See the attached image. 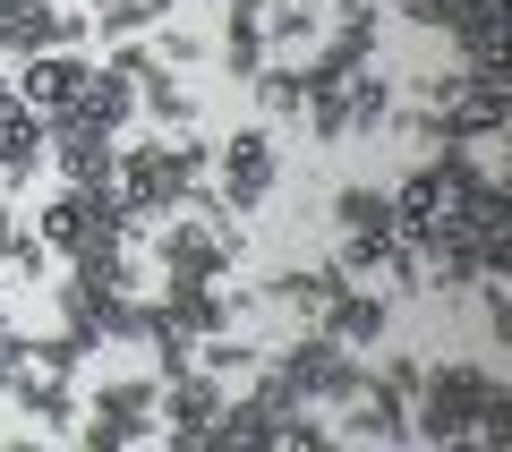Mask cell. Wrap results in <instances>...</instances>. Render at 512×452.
Here are the masks:
<instances>
[{
  "label": "cell",
  "mask_w": 512,
  "mask_h": 452,
  "mask_svg": "<svg viewBox=\"0 0 512 452\" xmlns=\"http://www.w3.org/2000/svg\"><path fill=\"white\" fill-rule=\"evenodd\" d=\"M274 180H282L274 128H231V137L214 145V197L231 205V214H256V205L274 197Z\"/></svg>",
  "instance_id": "obj_4"
},
{
  "label": "cell",
  "mask_w": 512,
  "mask_h": 452,
  "mask_svg": "<svg viewBox=\"0 0 512 452\" xmlns=\"http://www.w3.org/2000/svg\"><path fill=\"white\" fill-rule=\"evenodd\" d=\"M256 111H274V120H299V60H265V69L248 77Z\"/></svg>",
  "instance_id": "obj_19"
},
{
  "label": "cell",
  "mask_w": 512,
  "mask_h": 452,
  "mask_svg": "<svg viewBox=\"0 0 512 452\" xmlns=\"http://www.w3.org/2000/svg\"><path fill=\"white\" fill-rule=\"evenodd\" d=\"M0 86H9V60H0Z\"/></svg>",
  "instance_id": "obj_23"
},
{
  "label": "cell",
  "mask_w": 512,
  "mask_h": 452,
  "mask_svg": "<svg viewBox=\"0 0 512 452\" xmlns=\"http://www.w3.org/2000/svg\"><path fill=\"white\" fill-rule=\"evenodd\" d=\"M18 197H26V188L9 180V171H0V231H9V222H18Z\"/></svg>",
  "instance_id": "obj_22"
},
{
  "label": "cell",
  "mask_w": 512,
  "mask_h": 452,
  "mask_svg": "<svg viewBox=\"0 0 512 452\" xmlns=\"http://www.w3.org/2000/svg\"><path fill=\"white\" fill-rule=\"evenodd\" d=\"M419 350H384V359L376 367H367V384H376V393H393V401H410V393H419Z\"/></svg>",
  "instance_id": "obj_20"
},
{
  "label": "cell",
  "mask_w": 512,
  "mask_h": 452,
  "mask_svg": "<svg viewBox=\"0 0 512 452\" xmlns=\"http://www.w3.org/2000/svg\"><path fill=\"white\" fill-rule=\"evenodd\" d=\"M0 171H9L18 188L43 171V111L18 103V86H0Z\"/></svg>",
  "instance_id": "obj_11"
},
{
  "label": "cell",
  "mask_w": 512,
  "mask_h": 452,
  "mask_svg": "<svg viewBox=\"0 0 512 452\" xmlns=\"http://www.w3.org/2000/svg\"><path fill=\"white\" fill-rule=\"evenodd\" d=\"M393 111H402V77H384L376 60L342 77V145H376V137H393Z\"/></svg>",
  "instance_id": "obj_8"
},
{
  "label": "cell",
  "mask_w": 512,
  "mask_h": 452,
  "mask_svg": "<svg viewBox=\"0 0 512 452\" xmlns=\"http://www.w3.org/2000/svg\"><path fill=\"white\" fill-rule=\"evenodd\" d=\"M197 367H205L214 384H248L256 367H265V350H256L239 325H222V333H197Z\"/></svg>",
  "instance_id": "obj_15"
},
{
  "label": "cell",
  "mask_w": 512,
  "mask_h": 452,
  "mask_svg": "<svg viewBox=\"0 0 512 452\" xmlns=\"http://www.w3.org/2000/svg\"><path fill=\"white\" fill-rule=\"evenodd\" d=\"M265 359H274L282 384H291L299 401H316V410H342V401L367 384V359H359V350H342L333 333H316V325H299V342L265 350Z\"/></svg>",
  "instance_id": "obj_3"
},
{
  "label": "cell",
  "mask_w": 512,
  "mask_h": 452,
  "mask_svg": "<svg viewBox=\"0 0 512 452\" xmlns=\"http://www.w3.org/2000/svg\"><path fill=\"white\" fill-rule=\"evenodd\" d=\"M222 393L231 384H214L205 367H180V376H154V418H163L171 444H205V427H214Z\"/></svg>",
  "instance_id": "obj_6"
},
{
  "label": "cell",
  "mask_w": 512,
  "mask_h": 452,
  "mask_svg": "<svg viewBox=\"0 0 512 452\" xmlns=\"http://www.w3.org/2000/svg\"><path fill=\"white\" fill-rule=\"evenodd\" d=\"M333 231H376V239H393V197H384L376 180H342V188H333Z\"/></svg>",
  "instance_id": "obj_17"
},
{
  "label": "cell",
  "mask_w": 512,
  "mask_h": 452,
  "mask_svg": "<svg viewBox=\"0 0 512 452\" xmlns=\"http://www.w3.org/2000/svg\"><path fill=\"white\" fill-rule=\"evenodd\" d=\"M154 60H163V69H197V60H205V43L197 35H188V26H154Z\"/></svg>",
  "instance_id": "obj_21"
},
{
  "label": "cell",
  "mask_w": 512,
  "mask_h": 452,
  "mask_svg": "<svg viewBox=\"0 0 512 452\" xmlns=\"http://www.w3.org/2000/svg\"><path fill=\"white\" fill-rule=\"evenodd\" d=\"M384 197H393V239H427L436 222H461V205H453V188H444V163H436V154H419V163L384 188Z\"/></svg>",
  "instance_id": "obj_7"
},
{
  "label": "cell",
  "mask_w": 512,
  "mask_h": 452,
  "mask_svg": "<svg viewBox=\"0 0 512 452\" xmlns=\"http://www.w3.org/2000/svg\"><path fill=\"white\" fill-rule=\"evenodd\" d=\"M137 120H154L171 137V128H197V94H188V69H163L154 60L146 77H137Z\"/></svg>",
  "instance_id": "obj_13"
},
{
  "label": "cell",
  "mask_w": 512,
  "mask_h": 452,
  "mask_svg": "<svg viewBox=\"0 0 512 452\" xmlns=\"http://www.w3.org/2000/svg\"><path fill=\"white\" fill-rule=\"evenodd\" d=\"M77 77H86V52H26V60H9V86H18V103H35L43 120H52V111H69Z\"/></svg>",
  "instance_id": "obj_9"
},
{
  "label": "cell",
  "mask_w": 512,
  "mask_h": 452,
  "mask_svg": "<svg viewBox=\"0 0 512 452\" xmlns=\"http://www.w3.org/2000/svg\"><path fill=\"white\" fill-rule=\"evenodd\" d=\"M77 444L86 452H128V444H163V418H154V376H103L77 401Z\"/></svg>",
  "instance_id": "obj_2"
},
{
  "label": "cell",
  "mask_w": 512,
  "mask_h": 452,
  "mask_svg": "<svg viewBox=\"0 0 512 452\" xmlns=\"http://www.w3.org/2000/svg\"><path fill=\"white\" fill-rule=\"evenodd\" d=\"M393 316H402V299H393L384 282H342L325 299V316H316V333H333L342 350H359V359H367V350L393 333Z\"/></svg>",
  "instance_id": "obj_5"
},
{
  "label": "cell",
  "mask_w": 512,
  "mask_h": 452,
  "mask_svg": "<svg viewBox=\"0 0 512 452\" xmlns=\"http://www.w3.org/2000/svg\"><path fill=\"white\" fill-rule=\"evenodd\" d=\"M171 9L180 0H86V18H94V35H154V26H171Z\"/></svg>",
  "instance_id": "obj_18"
},
{
  "label": "cell",
  "mask_w": 512,
  "mask_h": 452,
  "mask_svg": "<svg viewBox=\"0 0 512 452\" xmlns=\"http://www.w3.org/2000/svg\"><path fill=\"white\" fill-rule=\"evenodd\" d=\"M265 18H248V9H222V77H231V86H248L256 69H265Z\"/></svg>",
  "instance_id": "obj_16"
},
{
  "label": "cell",
  "mask_w": 512,
  "mask_h": 452,
  "mask_svg": "<svg viewBox=\"0 0 512 452\" xmlns=\"http://www.w3.org/2000/svg\"><path fill=\"white\" fill-rule=\"evenodd\" d=\"M69 111H77L86 128H103V137H120V128L137 120V77H120V69H103V60H86V77H77Z\"/></svg>",
  "instance_id": "obj_10"
},
{
  "label": "cell",
  "mask_w": 512,
  "mask_h": 452,
  "mask_svg": "<svg viewBox=\"0 0 512 452\" xmlns=\"http://www.w3.org/2000/svg\"><path fill=\"white\" fill-rule=\"evenodd\" d=\"M495 384L504 376L487 359H427L419 393H410V444H470V418Z\"/></svg>",
  "instance_id": "obj_1"
},
{
  "label": "cell",
  "mask_w": 512,
  "mask_h": 452,
  "mask_svg": "<svg viewBox=\"0 0 512 452\" xmlns=\"http://www.w3.org/2000/svg\"><path fill=\"white\" fill-rule=\"evenodd\" d=\"M9 401H18V418H35L43 435L77 427V384H60V376H9Z\"/></svg>",
  "instance_id": "obj_14"
},
{
  "label": "cell",
  "mask_w": 512,
  "mask_h": 452,
  "mask_svg": "<svg viewBox=\"0 0 512 452\" xmlns=\"http://www.w3.org/2000/svg\"><path fill=\"white\" fill-rule=\"evenodd\" d=\"M333 290H342V273L325 265V256H316V265H282L274 282H265V308H291L299 325H316V316H325V299Z\"/></svg>",
  "instance_id": "obj_12"
}]
</instances>
